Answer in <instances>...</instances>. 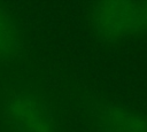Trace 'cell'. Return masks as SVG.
Masks as SVG:
<instances>
[{
    "instance_id": "obj_1",
    "label": "cell",
    "mask_w": 147,
    "mask_h": 132,
    "mask_svg": "<svg viewBox=\"0 0 147 132\" xmlns=\"http://www.w3.org/2000/svg\"><path fill=\"white\" fill-rule=\"evenodd\" d=\"M94 30L106 37L147 32V1H103L91 13Z\"/></svg>"
},
{
    "instance_id": "obj_2",
    "label": "cell",
    "mask_w": 147,
    "mask_h": 132,
    "mask_svg": "<svg viewBox=\"0 0 147 132\" xmlns=\"http://www.w3.org/2000/svg\"><path fill=\"white\" fill-rule=\"evenodd\" d=\"M3 115L15 132H56L52 109L39 96L21 92L5 103Z\"/></svg>"
},
{
    "instance_id": "obj_3",
    "label": "cell",
    "mask_w": 147,
    "mask_h": 132,
    "mask_svg": "<svg viewBox=\"0 0 147 132\" xmlns=\"http://www.w3.org/2000/svg\"><path fill=\"white\" fill-rule=\"evenodd\" d=\"M101 132H147V119L133 111L114 104L101 107L96 114Z\"/></svg>"
},
{
    "instance_id": "obj_4",
    "label": "cell",
    "mask_w": 147,
    "mask_h": 132,
    "mask_svg": "<svg viewBox=\"0 0 147 132\" xmlns=\"http://www.w3.org/2000/svg\"><path fill=\"white\" fill-rule=\"evenodd\" d=\"M21 47L18 29L10 15L0 7V61L14 57Z\"/></svg>"
}]
</instances>
